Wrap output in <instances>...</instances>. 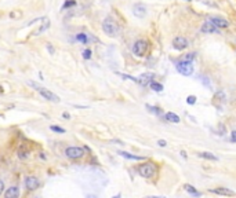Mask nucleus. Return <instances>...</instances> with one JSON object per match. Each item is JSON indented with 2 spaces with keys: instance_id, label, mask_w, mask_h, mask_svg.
<instances>
[{
  "instance_id": "cd10ccee",
  "label": "nucleus",
  "mask_w": 236,
  "mask_h": 198,
  "mask_svg": "<svg viewBox=\"0 0 236 198\" xmlns=\"http://www.w3.org/2000/svg\"><path fill=\"white\" fill-rule=\"evenodd\" d=\"M200 81H202V82H204V84H206V87H208V88H210V81H208V80L206 79V76H200Z\"/></svg>"
},
{
  "instance_id": "9b49d317",
  "label": "nucleus",
  "mask_w": 236,
  "mask_h": 198,
  "mask_svg": "<svg viewBox=\"0 0 236 198\" xmlns=\"http://www.w3.org/2000/svg\"><path fill=\"white\" fill-rule=\"evenodd\" d=\"M200 30H202V33H207V35H214V33H219V29H218L217 26H214V25L211 24L210 21H206L204 24L202 25Z\"/></svg>"
},
{
  "instance_id": "72a5a7b5",
  "label": "nucleus",
  "mask_w": 236,
  "mask_h": 198,
  "mask_svg": "<svg viewBox=\"0 0 236 198\" xmlns=\"http://www.w3.org/2000/svg\"><path fill=\"white\" fill-rule=\"evenodd\" d=\"M144 198H166L164 195H148V197H144Z\"/></svg>"
},
{
  "instance_id": "6e6552de",
  "label": "nucleus",
  "mask_w": 236,
  "mask_h": 198,
  "mask_svg": "<svg viewBox=\"0 0 236 198\" xmlns=\"http://www.w3.org/2000/svg\"><path fill=\"white\" fill-rule=\"evenodd\" d=\"M210 193H214L217 195H222V197H235L236 193L233 190L228 189V187H215V189H210Z\"/></svg>"
},
{
  "instance_id": "4468645a",
  "label": "nucleus",
  "mask_w": 236,
  "mask_h": 198,
  "mask_svg": "<svg viewBox=\"0 0 236 198\" xmlns=\"http://www.w3.org/2000/svg\"><path fill=\"white\" fill-rule=\"evenodd\" d=\"M119 156H122L123 158H127V160H134V161H142V160H147L145 157H141V156H135V154H131V153H127V151H117Z\"/></svg>"
},
{
  "instance_id": "f8f14e48",
  "label": "nucleus",
  "mask_w": 236,
  "mask_h": 198,
  "mask_svg": "<svg viewBox=\"0 0 236 198\" xmlns=\"http://www.w3.org/2000/svg\"><path fill=\"white\" fill-rule=\"evenodd\" d=\"M40 186V180L36 176H28L25 179V187L28 190H36Z\"/></svg>"
},
{
  "instance_id": "c756f323",
  "label": "nucleus",
  "mask_w": 236,
  "mask_h": 198,
  "mask_svg": "<svg viewBox=\"0 0 236 198\" xmlns=\"http://www.w3.org/2000/svg\"><path fill=\"white\" fill-rule=\"evenodd\" d=\"M46 47H47V50H48V52H50V54H51V55H54V52H55V50H54V48H53V47H51V44H48V43H47V46H46Z\"/></svg>"
},
{
  "instance_id": "f3484780",
  "label": "nucleus",
  "mask_w": 236,
  "mask_h": 198,
  "mask_svg": "<svg viewBox=\"0 0 236 198\" xmlns=\"http://www.w3.org/2000/svg\"><path fill=\"white\" fill-rule=\"evenodd\" d=\"M199 157L206 158V160H210V161H217V160H218V157L214 156V154L210 153V151H202V153H199Z\"/></svg>"
},
{
  "instance_id": "ddd939ff",
  "label": "nucleus",
  "mask_w": 236,
  "mask_h": 198,
  "mask_svg": "<svg viewBox=\"0 0 236 198\" xmlns=\"http://www.w3.org/2000/svg\"><path fill=\"white\" fill-rule=\"evenodd\" d=\"M4 198H20V187L18 186L9 187L4 193Z\"/></svg>"
},
{
  "instance_id": "a878e982",
  "label": "nucleus",
  "mask_w": 236,
  "mask_h": 198,
  "mask_svg": "<svg viewBox=\"0 0 236 198\" xmlns=\"http://www.w3.org/2000/svg\"><path fill=\"white\" fill-rule=\"evenodd\" d=\"M196 96H195V95H189L188 96V98H186V103H188V105H195V103H196Z\"/></svg>"
},
{
  "instance_id": "dca6fc26",
  "label": "nucleus",
  "mask_w": 236,
  "mask_h": 198,
  "mask_svg": "<svg viewBox=\"0 0 236 198\" xmlns=\"http://www.w3.org/2000/svg\"><path fill=\"white\" fill-rule=\"evenodd\" d=\"M164 118H166L169 123H174V124H178L180 123V116L178 114H175V113H173V112H169V113H166L164 114Z\"/></svg>"
},
{
  "instance_id": "c85d7f7f",
  "label": "nucleus",
  "mask_w": 236,
  "mask_h": 198,
  "mask_svg": "<svg viewBox=\"0 0 236 198\" xmlns=\"http://www.w3.org/2000/svg\"><path fill=\"white\" fill-rule=\"evenodd\" d=\"M158 145L160 146V147H166V146H167V142H166L164 139H159V140H158Z\"/></svg>"
},
{
  "instance_id": "2eb2a0df",
  "label": "nucleus",
  "mask_w": 236,
  "mask_h": 198,
  "mask_svg": "<svg viewBox=\"0 0 236 198\" xmlns=\"http://www.w3.org/2000/svg\"><path fill=\"white\" fill-rule=\"evenodd\" d=\"M225 98H226V95H225V92L224 91H217L215 94H214V101H213V103H215L217 106H218V103H224L225 102Z\"/></svg>"
},
{
  "instance_id": "5701e85b",
  "label": "nucleus",
  "mask_w": 236,
  "mask_h": 198,
  "mask_svg": "<svg viewBox=\"0 0 236 198\" xmlns=\"http://www.w3.org/2000/svg\"><path fill=\"white\" fill-rule=\"evenodd\" d=\"M48 26H50V21H46V24H44V25H42V26H40L39 29L36 30V33H35V35H40V33L46 32V30L48 29Z\"/></svg>"
},
{
  "instance_id": "c9c22d12",
  "label": "nucleus",
  "mask_w": 236,
  "mask_h": 198,
  "mask_svg": "<svg viewBox=\"0 0 236 198\" xmlns=\"http://www.w3.org/2000/svg\"><path fill=\"white\" fill-rule=\"evenodd\" d=\"M62 117H64V118H70V114H69V113H64V114H62Z\"/></svg>"
},
{
  "instance_id": "7c9ffc66",
  "label": "nucleus",
  "mask_w": 236,
  "mask_h": 198,
  "mask_svg": "<svg viewBox=\"0 0 236 198\" xmlns=\"http://www.w3.org/2000/svg\"><path fill=\"white\" fill-rule=\"evenodd\" d=\"M230 140L236 143V131H232V132H230Z\"/></svg>"
},
{
  "instance_id": "412c9836",
  "label": "nucleus",
  "mask_w": 236,
  "mask_h": 198,
  "mask_svg": "<svg viewBox=\"0 0 236 198\" xmlns=\"http://www.w3.org/2000/svg\"><path fill=\"white\" fill-rule=\"evenodd\" d=\"M147 109L149 110L150 113L156 114V116H162V114H163V112H162L160 107H156V106H150V105H147Z\"/></svg>"
},
{
  "instance_id": "1a4fd4ad",
  "label": "nucleus",
  "mask_w": 236,
  "mask_h": 198,
  "mask_svg": "<svg viewBox=\"0 0 236 198\" xmlns=\"http://www.w3.org/2000/svg\"><path fill=\"white\" fill-rule=\"evenodd\" d=\"M147 13H148V8H147V6L142 4V3H135V4L133 6V14H134V16H137V18H145Z\"/></svg>"
},
{
  "instance_id": "4be33fe9",
  "label": "nucleus",
  "mask_w": 236,
  "mask_h": 198,
  "mask_svg": "<svg viewBox=\"0 0 236 198\" xmlns=\"http://www.w3.org/2000/svg\"><path fill=\"white\" fill-rule=\"evenodd\" d=\"M18 157H20L21 160H26L29 157V150H26L25 147H21L20 151H18Z\"/></svg>"
},
{
  "instance_id": "a211bd4d",
  "label": "nucleus",
  "mask_w": 236,
  "mask_h": 198,
  "mask_svg": "<svg viewBox=\"0 0 236 198\" xmlns=\"http://www.w3.org/2000/svg\"><path fill=\"white\" fill-rule=\"evenodd\" d=\"M184 189H185L191 195H193V197H200V193L197 191L193 186H191V184H185V186H184Z\"/></svg>"
},
{
  "instance_id": "2f4dec72",
  "label": "nucleus",
  "mask_w": 236,
  "mask_h": 198,
  "mask_svg": "<svg viewBox=\"0 0 236 198\" xmlns=\"http://www.w3.org/2000/svg\"><path fill=\"white\" fill-rule=\"evenodd\" d=\"M195 58V54H186V57L184 58V59H186V61H192Z\"/></svg>"
},
{
  "instance_id": "0eeeda50",
  "label": "nucleus",
  "mask_w": 236,
  "mask_h": 198,
  "mask_svg": "<svg viewBox=\"0 0 236 198\" xmlns=\"http://www.w3.org/2000/svg\"><path fill=\"white\" fill-rule=\"evenodd\" d=\"M189 47V41L186 40V37H184V36H177V37H174V40H173V48L177 50V51H184V50H186Z\"/></svg>"
},
{
  "instance_id": "bb28decb",
  "label": "nucleus",
  "mask_w": 236,
  "mask_h": 198,
  "mask_svg": "<svg viewBox=\"0 0 236 198\" xmlns=\"http://www.w3.org/2000/svg\"><path fill=\"white\" fill-rule=\"evenodd\" d=\"M91 54H93L91 50H90V48H86V50L83 51V58H84V59H90V58H91Z\"/></svg>"
},
{
  "instance_id": "f257e3e1",
  "label": "nucleus",
  "mask_w": 236,
  "mask_h": 198,
  "mask_svg": "<svg viewBox=\"0 0 236 198\" xmlns=\"http://www.w3.org/2000/svg\"><path fill=\"white\" fill-rule=\"evenodd\" d=\"M28 84L31 85V87H33V90H36L37 92H39L44 99H47V101L54 102V103H58V102L61 101L58 95H55V94L51 92V91H50V90H47V88L42 87V85L37 84V82H35V81H28Z\"/></svg>"
},
{
  "instance_id": "473e14b6",
  "label": "nucleus",
  "mask_w": 236,
  "mask_h": 198,
  "mask_svg": "<svg viewBox=\"0 0 236 198\" xmlns=\"http://www.w3.org/2000/svg\"><path fill=\"white\" fill-rule=\"evenodd\" d=\"M3 191H4V182L0 180V194H3Z\"/></svg>"
},
{
  "instance_id": "423d86ee",
  "label": "nucleus",
  "mask_w": 236,
  "mask_h": 198,
  "mask_svg": "<svg viewBox=\"0 0 236 198\" xmlns=\"http://www.w3.org/2000/svg\"><path fill=\"white\" fill-rule=\"evenodd\" d=\"M65 156L70 160H80L84 156V148L79 146H69L65 150Z\"/></svg>"
},
{
  "instance_id": "9d476101",
  "label": "nucleus",
  "mask_w": 236,
  "mask_h": 198,
  "mask_svg": "<svg viewBox=\"0 0 236 198\" xmlns=\"http://www.w3.org/2000/svg\"><path fill=\"white\" fill-rule=\"evenodd\" d=\"M207 21H210L211 24H213L214 26H217L218 29H224V28H228V26H229V22H228L226 19L221 18V16H214V15H211V16H208V18H207Z\"/></svg>"
},
{
  "instance_id": "f704fd0d",
  "label": "nucleus",
  "mask_w": 236,
  "mask_h": 198,
  "mask_svg": "<svg viewBox=\"0 0 236 198\" xmlns=\"http://www.w3.org/2000/svg\"><path fill=\"white\" fill-rule=\"evenodd\" d=\"M86 198H98V197H97L95 194H87V195H86Z\"/></svg>"
},
{
  "instance_id": "6ab92c4d",
  "label": "nucleus",
  "mask_w": 236,
  "mask_h": 198,
  "mask_svg": "<svg viewBox=\"0 0 236 198\" xmlns=\"http://www.w3.org/2000/svg\"><path fill=\"white\" fill-rule=\"evenodd\" d=\"M76 40L80 41L82 44H89L90 38L87 36V33H79V35H76Z\"/></svg>"
},
{
  "instance_id": "20e7f679",
  "label": "nucleus",
  "mask_w": 236,
  "mask_h": 198,
  "mask_svg": "<svg viewBox=\"0 0 236 198\" xmlns=\"http://www.w3.org/2000/svg\"><path fill=\"white\" fill-rule=\"evenodd\" d=\"M148 47H149V43L144 38H139V40L134 41L133 47H131V52H133L134 57H138V58H142L145 57L148 51Z\"/></svg>"
},
{
  "instance_id": "b1692460",
  "label": "nucleus",
  "mask_w": 236,
  "mask_h": 198,
  "mask_svg": "<svg viewBox=\"0 0 236 198\" xmlns=\"http://www.w3.org/2000/svg\"><path fill=\"white\" fill-rule=\"evenodd\" d=\"M50 129L53 132H57V134H65V132H67L62 127H59V125H50Z\"/></svg>"
},
{
  "instance_id": "aec40b11",
  "label": "nucleus",
  "mask_w": 236,
  "mask_h": 198,
  "mask_svg": "<svg viewBox=\"0 0 236 198\" xmlns=\"http://www.w3.org/2000/svg\"><path fill=\"white\" fill-rule=\"evenodd\" d=\"M149 88L152 91H155V92H162L163 91V85L160 84V82H156V81H152L149 84Z\"/></svg>"
},
{
  "instance_id": "f03ea898",
  "label": "nucleus",
  "mask_w": 236,
  "mask_h": 198,
  "mask_svg": "<svg viewBox=\"0 0 236 198\" xmlns=\"http://www.w3.org/2000/svg\"><path fill=\"white\" fill-rule=\"evenodd\" d=\"M137 170H138L139 176H142V178H145V179H150V178H153V176L156 175V172H158V167H156L155 162L147 161V162H144V164L139 165Z\"/></svg>"
},
{
  "instance_id": "39448f33",
  "label": "nucleus",
  "mask_w": 236,
  "mask_h": 198,
  "mask_svg": "<svg viewBox=\"0 0 236 198\" xmlns=\"http://www.w3.org/2000/svg\"><path fill=\"white\" fill-rule=\"evenodd\" d=\"M175 69H177L178 73H181L185 77H189L193 74V63H192V61H186V59L178 61L175 63Z\"/></svg>"
},
{
  "instance_id": "393cba45",
  "label": "nucleus",
  "mask_w": 236,
  "mask_h": 198,
  "mask_svg": "<svg viewBox=\"0 0 236 198\" xmlns=\"http://www.w3.org/2000/svg\"><path fill=\"white\" fill-rule=\"evenodd\" d=\"M72 6H76V0H67V2L64 3V6H62V10L69 8V7H72Z\"/></svg>"
},
{
  "instance_id": "58836bf2",
  "label": "nucleus",
  "mask_w": 236,
  "mask_h": 198,
  "mask_svg": "<svg viewBox=\"0 0 236 198\" xmlns=\"http://www.w3.org/2000/svg\"><path fill=\"white\" fill-rule=\"evenodd\" d=\"M36 198H39V197H36Z\"/></svg>"
},
{
  "instance_id": "e433bc0d",
  "label": "nucleus",
  "mask_w": 236,
  "mask_h": 198,
  "mask_svg": "<svg viewBox=\"0 0 236 198\" xmlns=\"http://www.w3.org/2000/svg\"><path fill=\"white\" fill-rule=\"evenodd\" d=\"M181 156H182V157H184V158H186V153H185V151H184V150H182V151H181Z\"/></svg>"
},
{
  "instance_id": "7ed1b4c3",
  "label": "nucleus",
  "mask_w": 236,
  "mask_h": 198,
  "mask_svg": "<svg viewBox=\"0 0 236 198\" xmlns=\"http://www.w3.org/2000/svg\"><path fill=\"white\" fill-rule=\"evenodd\" d=\"M102 30L106 36L115 37V36H117V33H119V26H117V24L111 18V16H106V18L102 21Z\"/></svg>"
},
{
  "instance_id": "4c0bfd02",
  "label": "nucleus",
  "mask_w": 236,
  "mask_h": 198,
  "mask_svg": "<svg viewBox=\"0 0 236 198\" xmlns=\"http://www.w3.org/2000/svg\"><path fill=\"white\" fill-rule=\"evenodd\" d=\"M112 198H122V194H116V195H113Z\"/></svg>"
}]
</instances>
